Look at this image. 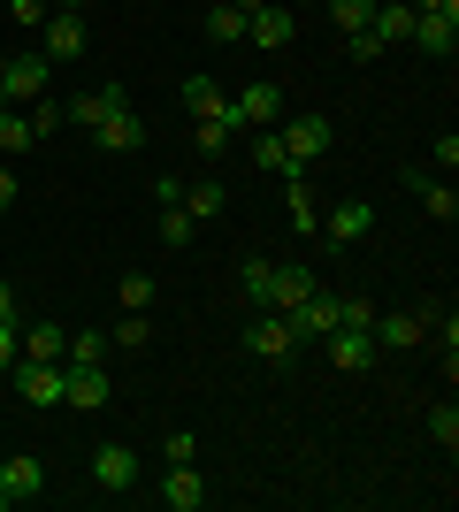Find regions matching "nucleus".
<instances>
[{
    "instance_id": "nucleus-6",
    "label": "nucleus",
    "mask_w": 459,
    "mask_h": 512,
    "mask_svg": "<svg viewBox=\"0 0 459 512\" xmlns=\"http://www.w3.org/2000/svg\"><path fill=\"white\" fill-rule=\"evenodd\" d=\"M184 107H192V123H230V130H245L238 107H230V92H222L215 77H184Z\"/></svg>"
},
{
    "instance_id": "nucleus-33",
    "label": "nucleus",
    "mask_w": 459,
    "mask_h": 512,
    "mask_svg": "<svg viewBox=\"0 0 459 512\" xmlns=\"http://www.w3.org/2000/svg\"><path fill=\"white\" fill-rule=\"evenodd\" d=\"M192 237H199L192 214H184V207H161V245H192Z\"/></svg>"
},
{
    "instance_id": "nucleus-14",
    "label": "nucleus",
    "mask_w": 459,
    "mask_h": 512,
    "mask_svg": "<svg viewBox=\"0 0 459 512\" xmlns=\"http://www.w3.org/2000/svg\"><path fill=\"white\" fill-rule=\"evenodd\" d=\"M92 138H100V146H108V153H138V138H146V123H138V115H131V100H123V107H108V115L92 123Z\"/></svg>"
},
{
    "instance_id": "nucleus-2",
    "label": "nucleus",
    "mask_w": 459,
    "mask_h": 512,
    "mask_svg": "<svg viewBox=\"0 0 459 512\" xmlns=\"http://www.w3.org/2000/svg\"><path fill=\"white\" fill-rule=\"evenodd\" d=\"M245 39L261 46V54H284V46L299 39V16H291L284 0H261V8H253V16H245Z\"/></svg>"
},
{
    "instance_id": "nucleus-23",
    "label": "nucleus",
    "mask_w": 459,
    "mask_h": 512,
    "mask_svg": "<svg viewBox=\"0 0 459 512\" xmlns=\"http://www.w3.org/2000/svg\"><path fill=\"white\" fill-rule=\"evenodd\" d=\"M306 291H314V268H306V260H284V268H276V314H291Z\"/></svg>"
},
{
    "instance_id": "nucleus-30",
    "label": "nucleus",
    "mask_w": 459,
    "mask_h": 512,
    "mask_svg": "<svg viewBox=\"0 0 459 512\" xmlns=\"http://www.w3.org/2000/svg\"><path fill=\"white\" fill-rule=\"evenodd\" d=\"M284 192H291V222L314 237V230H322V214H314V199H306V169H291V176H284Z\"/></svg>"
},
{
    "instance_id": "nucleus-40",
    "label": "nucleus",
    "mask_w": 459,
    "mask_h": 512,
    "mask_svg": "<svg viewBox=\"0 0 459 512\" xmlns=\"http://www.w3.org/2000/svg\"><path fill=\"white\" fill-rule=\"evenodd\" d=\"M8 16H16V23H46L54 8H46V0H8Z\"/></svg>"
},
{
    "instance_id": "nucleus-9",
    "label": "nucleus",
    "mask_w": 459,
    "mask_h": 512,
    "mask_svg": "<svg viewBox=\"0 0 459 512\" xmlns=\"http://www.w3.org/2000/svg\"><path fill=\"white\" fill-rule=\"evenodd\" d=\"M368 337H375V352H383V344H391V352H414V344L429 337V321H421V306H414V314H383V306H375Z\"/></svg>"
},
{
    "instance_id": "nucleus-34",
    "label": "nucleus",
    "mask_w": 459,
    "mask_h": 512,
    "mask_svg": "<svg viewBox=\"0 0 459 512\" xmlns=\"http://www.w3.org/2000/svg\"><path fill=\"white\" fill-rule=\"evenodd\" d=\"M146 337H153V329H146V314H123V321L108 329V344H123V352H146Z\"/></svg>"
},
{
    "instance_id": "nucleus-31",
    "label": "nucleus",
    "mask_w": 459,
    "mask_h": 512,
    "mask_svg": "<svg viewBox=\"0 0 459 512\" xmlns=\"http://www.w3.org/2000/svg\"><path fill=\"white\" fill-rule=\"evenodd\" d=\"M368 16H375V0H329V23H337V31H368Z\"/></svg>"
},
{
    "instance_id": "nucleus-29",
    "label": "nucleus",
    "mask_w": 459,
    "mask_h": 512,
    "mask_svg": "<svg viewBox=\"0 0 459 512\" xmlns=\"http://www.w3.org/2000/svg\"><path fill=\"white\" fill-rule=\"evenodd\" d=\"M207 39H215V46L245 39V8H230V0H215V8H207Z\"/></svg>"
},
{
    "instance_id": "nucleus-7",
    "label": "nucleus",
    "mask_w": 459,
    "mask_h": 512,
    "mask_svg": "<svg viewBox=\"0 0 459 512\" xmlns=\"http://www.w3.org/2000/svg\"><path fill=\"white\" fill-rule=\"evenodd\" d=\"M284 321H291V337H329V329H337V291H322V283H314V291H306Z\"/></svg>"
},
{
    "instance_id": "nucleus-21",
    "label": "nucleus",
    "mask_w": 459,
    "mask_h": 512,
    "mask_svg": "<svg viewBox=\"0 0 459 512\" xmlns=\"http://www.w3.org/2000/svg\"><path fill=\"white\" fill-rule=\"evenodd\" d=\"M406 184H414V199H421V207H429V214H437V222H452V214H459V192H452V184H444V176H406Z\"/></svg>"
},
{
    "instance_id": "nucleus-39",
    "label": "nucleus",
    "mask_w": 459,
    "mask_h": 512,
    "mask_svg": "<svg viewBox=\"0 0 459 512\" xmlns=\"http://www.w3.org/2000/svg\"><path fill=\"white\" fill-rule=\"evenodd\" d=\"M192 138H199V153H222L238 130H230V123H192Z\"/></svg>"
},
{
    "instance_id": "nucleus-16",
    "label": "nucleus",
    "mask_w": 459,
    "mask_h": 512,
    "mask_svg": "<svg viewBox=\"0 0 459 512\" xmlns=\"http://www.w3.org/2000/svg\"><path fill=\"white\" fill-rule=\"evenodd\" d=\"M230 107H238V123L268 130L276 115H284V92H276V85H245V92H230Z\"/></svg>"
},
{
    "instance_id": "nucleus-36",
    "label": "nucleus",
    "mask_w": 459,
    "mask_h": 512,
    "mask_svg": "<svg viewBox=\"0 0 459 512\" xmlns=\"http://www.w3.org/2000/svg\"><path fill=\"white\" fill-rule=\"evenodd\" d=\"M429 436H437L444 451H459V406H452V398H444V406L429 413Z\"/></svg>"
},
{
    "instance_id": "nucleus-3",
    "label": "nucleus",
    "mask_w": 459,
    "mask_h": 512,
    "mask_svg": "<svg viewBox=\"0 0 459 512\" xmlns=\"http://www.w3.org/2000/svg\"><path fill=\"white\" fill-rule=\"evenodd\" d=\"M85 16H77V8H54V16L39 23V54L46 62H77V54H85Z\"/></svg>"
},
{
    "instance_id": "nucleus-5",
    "label": "nucleus",
    "mask_w": 459,
    "mask_h": 512,
    "mask_svg": "<svg viewBox=\"0 0 459 512\" xmlns=\"http://www.w3.org/2000/svg\"><path fill=\"white\" fill-rule=\"evenodd\" d=\"M108 398H115L108 367H62V406H77V413H100Z\"/></svg>"
},
{
    "instance_id": "nucleus-20",
    "label": "nucleus",
    "mask_w": 459,
    "mask_h": 512,
    "mask_svg": "<svg viewBox=\"0 0 459 512\" xmlns=\"http://www.w3.org/2000/svg\"><path fill=\"white\" fill-rule=\"evenodd\" d=\"M161 505H169V512H199V505H207V490H199V467H169V482H161Z\"/></svg>"
},
{
    "instance_id": "nucleus-1",
    "label": "nucleus",
    "mask_w": 459,
    "mask_h": 512,
    "mask_svg": "<svg viewBox=\"0 0 459 512\" xmlns=\"http://www.w3.org/2000/svg\"><path fill=\"white\" fill-rule=\"evenodd\" d=\"M0 92H8V107L46 100V92H54V62H46V54H16V62L0 69Z\"/></svg>"
},
{
    "instance_id": "nucleus-25",
    "label": "nucleus",
    "mask_w": 459,
    "mask_h": 512,
    "mask_svg": "<svg viewBox=\"0 0 459 512\" xmlns=\"http://www.w3.org/2000/svg\"><path fill=\"white\" fill-rule=\"evenodd\" d=\"M39 138H31V115L23 107H0V161H16V153H31Z\"/></svg>"
},
{
    "instance_id": "nucleus-27",
    "label": "nucleus",
    "mask_w": 459,
    "mask_h": 512,
    "mask_svg": "<svg viewBox=\"0 0 459 512\" xmlns=\"http://www.w3.org/2000/svg\"><path fill=\"white\" fill-rule=\"evenodd\" d=\"M253 169L261 176H291V153H284V138H276V123L253 130Z\"/></svg>"
},
{
    "instance_id": "nucleus-18",
    "label": "nucleus",
    "mask_w": 459,
    "mask_h": 512,
    "mask_svg": "<svg viewBox=\"0 0 459 512\" xmlns=\"http://www.w3.org/2000/svg\"><path fill=\"white\" fill-rule=\"evenodd\" d=\"M368 230H375V207H368V199H345V207L329 214V245H360Z\"/></svg>"
},
{
    "instance_id": "nucleus-32",
    "label": "nucleus",
    "mask_w": 459,
    "mask_h": 512,
    "mask_svg": "<svg viewBox=\"0 0 459 512\" xmlns=\"http://www.w3.org/2000/svg\"><path fill=\"white\" fill-rule=\"evenodd\" d=\"M23 115H31V138H46V130H62V123H69L54 92H46V100H31V107H23Z\"/></svg>"
},
{
    "instance_id": "nucleus-47",
    "label": "nucleus",
    "mask_w": 459,
    "mask_h": 512,
    "mask_svg": "<svg viewBox=\"0 0 459 512\" xmlns=\"http://www.w3.org/2000/svg\"><path fill=\"white\" fill-rule=\"evenodd\" d=\"M0 69H8V54H0ZM0 107H8V92H0Z\"/></svg>"
},
{
    "instance_id": "nucleus-42",
    "label": "nucleus",
    "mask_w": 459,
    "mask_h": 512,
    "mask_svg": "<svg viewBox=\"0 0 459 512\" xmlns=\"http://www.w3.org/2000/svg\"><path fill=\"white\" fill-rule=\"evenodd\" d=\"M16 360V321H0V367Z\"/></svg>"
},
{
    "instance_id": "nucleus-8",
    "label": "nucleus",
    "mask_w": 459,
    "mask_h": 512,
    "mask_svg": "<svg viewBox=\"0 0 459 512\" xmlns=\"http://www.w3.org/2000/svg\"><path fill=\"white\" fill-rule=\"evenodd\" d=\"M16 390H23V406H62V360H23Z\"/></svg>"
},
{
    "instance_id": "nucleus-15",
    "label": "nucleus",
    "mask_w": 459,
    "mask_h": 512,
    "mask_svg": "<svg viewBox=\"0 0 459 512\" xmlns=\"http://www.w3.org/2000/svg\"><path fill=\"white\" fill-rule=\"evenodd\" d=\"M0 490H8V505H16V497H39L46 490V467L31 459V451H8V459H0Z\"/></svg>"
},
{
    "instance_id": "nucleus-26",
    "label": "nucleus",
    "mask_w": 459,
    "mask_h": 512,
    "mask_svg": "<svg viewBox=\"0 0 459 512\" xmlns=\"http://www.w3.org/2000/svg\"><path fill=\"white\" fill-rule=\"evenodd\" d=\"M238 283H245V299L261 306V314H276V268H268V260H245Z\"/></svg>"
},
{
    "instance_id": "nucleus-28",
    "label": "nucleus",
    "mask_w": 459,
    "mask_h": 512,
    "mask_svg": "<svg viewBox=\"0 0 459 512\" xmlns=\"http://www.w3.org/2000/svg\"><path fill=\"white\" fill-rule=\"evenodd\" d=\"M108 360V337H100V329H77V337L62 344V367H100Z\"/></svg>"
},
{
    "instance_id": "nucleus-4",
    "label": "nucleus",
    "mask_w": 459,
    "mask_h": 512,
    "mask_svg": "<svg viewBox=\"0 0 459 512\" xmlns=\"http://www.w3.org/2000/svg\"><path fill=\"white\" fill-rule=\"evenodd\" d=\"M291 344H299V337H291V321H284V314H253V321H245V352H253V360L284 367V360H291Z\"/></svg>"
},
{
    "instance_id": "nucleus-10",
    "label": "nucleus",
    "mask_w": 459,
    "mask_h": 512,
    "mask_svg": "<svg viewBox=\"0 0 459 512\" xmlns=\"http://www.w3.org/2000/svg\"><path fill=\"white\" fill-rule=\"evenodd\" d=\"M322 352H329V367H345V375H360V367L375 360V337H368V329H345V321H337V329L322 337Z\"/></svg>"
},
{
    "instance_id": "nucleus-43",
    "label": "nucleus",
    "mask_w": 459,
    "mask_h": 512,
    "mask_svg": "<svg viewBox=\"0 0 459 512\" xmlns=\"http://www.w3.org/2000/svg\"><path fill=\"white\" fill-rule=\"evenodd\" d=\"M0 321H16V291L8 283H0Z\"/></svg>"
},
{
    "instance_id": "nucleus-13",
    "label": "nucleus",
    "mask_w": 459,
    "mask_h": 512,
    "mask_svg": "<svg viewBox=\"0 0 459 512\" xmlns=\"http://www.w3.org/2000/svg\"><path fill=\"white\" fill-rule=\"evenodd\" d=\"M92 482H100V490H131L138 482V451L131 444H100L92 451Z\"/></svg>"
},
{
    "instance_id": "nucleus-37",
    "label": "nucleus",
    "mask_w": 459,
    "mask_h": 512,
    "mask_svg": "<svg viewBox=\"0 0 459 512\" xmlns=\"http://www.w3.org/2000/svg\"><path fill=\"white\" fill-rule=\"evenodd\" d=\"M161 451H169V467H192V459H199V436H192V428H169V444H161Z\"/></svg>"
},
{
    "instance_id": "nucleus-46",
    "label": "nucleus",
    "mask_w": 459,
    "mask_h": 512,
    "mask_svg": "<svg viewBox=\"0 0 459 512\" xmlns=\"http://www.w3.org/2000/svg\"><path fill=\"white\" fill-rule=\"evenodd\" d=\"M46 8H85V0H46Z\"/></svg>"
},
{
    "instance_id": "nucleus-24",
    "label": "nucleus",
    "mask_w": 459,
    "mask_h": 512,
    "mask_svg": "<svg viewBox=\"0 0 459 512\" xmlns=\"http://www.w3.org/2000/svg\"><path fill=\"white\" fill-rule=\"evenodd\" d=\"M62 344H69L62 321H31L23 329V360H62Z\"/></svg>"
},
{
    "instance_id": "nucleus-41",
    "label": "nucleus",
    "mask_w": 459,
    "mask_h": 512,
    "mask_svg": "<svg viewBox=\"0 0 459 512\" xmlns=\"http://www.w3.org/2000/svg\"><path fill=\"white\" fill-rule=\"evenodd\" d=\"M16 207V169H8V161H0V214Z\"/></svg>"
},
{
    "instance_id": "nucleus-22",
    "label": "nucleus",
    "mask_w": 459,
    "mask_h": 512,
    "mask_svg": "<svg viewBox=\"0 0 459 512\" xmlns=\"http://www.w3.org/2000/svg\"><path fill=\"white\" fill-rule=\"evenodd\" d=\"M176 207L192 214V222H215V214L230 207V192H222V184H207V176H199V184H184V199H176Z\"/></svg>"
},
{
    "instance_id": "nucleus-11",
    "label": "nucleus",
    "mask_w": 459,
    "mask_h": 512,
    "mask_svg": "<svg viewBox=\"0 0 459 512\" xmlns=\"http://www.w3.org/2000/svg\"><path fill=\"white\" fill-rule=\"evenodd\" d=\"M276 138H284L291 169H306V161H322V153H329V123H322V115H306V123H284Z\"/></svg>"
},
{
    "instance_id": "nucleus-19",
    "label": "nucleus",
    "mask_w": 459,
    "mask_h": 512,
    "mask_svg": "<svg viewBox=\"0 0 459 512\" xmlns=\"http://www.w3.org/2000/svg\"><path fill=\"white\" fill-rule=\"evenodd\" d=\"M123 100H131V92H123V85H100V92H77V100H62V115H69V123H100V115H108V107H123Z\"/></svg>"
},
{
    "instance_id": "nucleus-45",
    "label": "nucleus",
    "mask_w": 459,
    "mask_h": 512,
    "mask_svg": "<svg viewBox=\"0 0 459 512\" xmlns=\"http://www.w3.org/2000/svg\"><path fill=\"white\" fill-rule=\"evenodd\" d=\"M230 8H245V16H253V8H261V0H230Z\"/></svg>"
},
{
    "instance_id": "nucleus-12",
    "label": "nucleus",
    "mask_w": 459,
    "mask_h": 512,
    "mask_svg": "<svg viewBox=\"0 0 459 512\" xmlns=\"http://www.w3.org/2000/svg\"><path fill=\"white\" fill-rule=\"evenodd\" d=\"M414 46H421V54H437V62H452V54H459V16L421 8V16H414Z\"/></svg>"
},
{
    "instance_id": "nucleus-35",
    "label": "nucleus",
    "mask_w": 459,
    "mask_h": 512,
    "mask_svg": "<svg viewBox=\"0 0 459 512\" xmlns=\"http://www.w3.org/2000/svg\"><path fill=\"white\" fill-rule=\"evenodd\" d=\"M115 299L131 306V314H146V306H153V276H138V268H131V276L115 283Z\"/></svg>"
},
{
    "instance_id": "nucleus-44",
    "label": "nucleus",
    "mask_w": 459,
    "mask_h": 512,
    "mask_svg": "<svg viewBox=\"0 0 459 512\" xmlns=\"http://www.w3.org/2000/svg\"><path fill=\"white\" fill-rule=\"evenodd\" d=\"M414 8H437V16H459V0H414Z\"/></svg>"
},
{
    "instance_id": "nucleus-17",
    "label": "nucleus",
    "mask_w": 459,
    "mask_h": 512,
    "mask_svg": "<svg viewBox=\"0 0 459 512\" xmlns=\"http://www.w3.org/2000/svg\"><path fill=\"white\" fill-rule=\"evenodd\" d=\"M414 16H421L414 0H375L368 31H375V39H383V46H398V39H414Z\"/></svg>"
},
{
    "instance_id": "nucleus-38",
    "label": "nucleus",
    "mask_w": 459,
    "mask_h": 512,
    "mask_svg": "<svg viewBox=\"0 0 459 512\" xmlns=\"http://www.w3.org/2000/svg\"><path fill=\"white\" fill-rule=\"evenodd\" d=\"M345 54L352 62H383V39H375V31H345Z\"/></svg>"
}]
</instances>
